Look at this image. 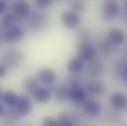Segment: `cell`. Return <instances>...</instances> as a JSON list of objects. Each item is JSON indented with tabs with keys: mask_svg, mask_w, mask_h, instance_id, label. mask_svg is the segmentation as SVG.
I'll return each instance as SVG.
<instances>
[{
	"mask_svg": "<svg viewBox=\"0 0 127 126\" xmlns=\"http://www.w3.org/2000/svg\"><path fill=\"white\" fill-rule=\"evenodd\" d=\"M33 3L38 9H45L52 5L53 0H33Z\"/></svg>",
	"mask_w": 127,
	"mask_h": 126,
	"instance_id": "83f0119b",
	"label": "cell"
},
{
	"mask_svg": "<svg viewBox=\"0 0 127 126\" xmlns=\"http://www.w3.org/2000/svg\"><path fill=\"white\" fill-rule=\"evenodd\" d=\"M91 31L89 28L87 27H83L81 28L78 32V36L81 39V41H88L91 38Z\"/></svg>",
	"mask_w": 127,
	"mask_h": 126,
	"instance_id": "484cf974",
	"label": "cell"
},
{
	"mask_svg": "<svg viewBox=\"0 0 127 126\" xmlns=\"http://www.w3.org/2000/svg\"><path fill=\"white\" fill-rule=\"evenodd\" d=\"M6 1H7V0H6ZM10 1H11V0H10Z\"/></svg>",
	"mask_w": 127,
	"mask_h": 126,
	"instance_id": "8d00e7d4",
	"label": "cell"
},
{
	"mask_svg": "<svg viewBox=\"0 0 127 126\" xmlns=\"http://www.w3.org/2000/svg\"><path fill=\"white\" fill-rule=\"evenodd\" d=\"M42 125H44V126H59V123H58V120L54 119L53 117L47 116V117H45V118L42 120Z\"/></svg>",
	"mask_w": 127,
	"mask_h": 126,
	"instance_id": "f1b7e54d",
	"label": "cell"
},
{
	"mask_svg": "<svg viewBox=\"0 0 127 126\" xmlns=\"http://www.w3.org/2000/svg\"><path fill=\"white\" fill-rule=\"evenodd\" d=\"M6 111H7V106L2 101H0V117H3L6 113Z\"/></svg>",
	"mask_w": 127,
	"mask_h": 126,
	"instance_id": "1f68e13d",
	"label": "cell"
},
{
	"mask_svg": "<svg viewBox=\"0 0 127 126\" xmlns=\"http://www.w3.org/2000/svg\"><path fill=\"white\" fill-rule=\"evenodd\" d=\"M103 70H104L103 63L96 59L87 61V65L85 67L86 75L90 78H97L101 76L103 73Z\"/></svg>",
	"mask_w": 127,
	"mask_h": 126,
	"instance_id": "9c48e42d",
	"label": "cell"
},
{
	"mask_svg": "<svg viewBox=\"0 0 127 126\" xmlns=\"http://www.w3.org/2000/svg\"><path fill=\"white\" fill-rule=\"evenodd\" d=\"M58 123L59 126H75L80 123L79 116L70 112H62L58 115Z\"/></svg>",
	"mask_w": 127,
	"mask_h": 126,
	"instance_id": "d6986e66",
	"label": "cell"
},
{
	"mask_svg": "<svg viewBox=\"0 0 127 126\" xmlns=\"http://www.w3.org/2000/svg\"><path fill=\"white\" fill-rule=\"evenodd\" d=\"M47 18L41 12H31L26 19V24L31 32H39L47 25Z\"/></svg>",
	"mask_w": 127,
	"mask_h": 126,
	"instance_id": "3957f363",
	"label": "cell"
},
{
	"mask_svg": "<svg viewBox=\"0 0 127 126\" xmlns=\"http://www.w3.org/2000/svg\"><path fill=\"white\" fill-rule=\"evenodd\" d=\"M8 7V4H7V1L6 0H0V15L3 14L6 9Z\"/></svg>",
	"mask_w": 127,
	"mask_h": 126,
	"instance_id": "4dcf8cb0",
	"label": "cell"
},
{
	"mask_svg": "<svg viewBox=\"0 0 127 126\" xmlns=\"http://www.w3.org/2000/svg\"><path fill=\"white\" fill-rule=\"evenodd\" d=\"M121 72H122V76H123V78L127 81V65H125V66L122 68Z\"/></svg>",
	"mask_w": 127,
	"mask_h": 126,
	"instance_id": "d6a6232c",
	"label": "cell"
},
{
	"mask_svg": "<svg viewBox=\"0 0 127 126\" xmlns=\"http://www.w3.org/2000/svg\"><path fill=\"white\" fill-rule=\"evenodd\" d=\"M106 38L114 45H121L125 41V34L120 29L112 28L107 32Z\"/></svg>",
	"mask_w": 127,
	"mask_h": 126,
	"instance_id": "ac0fdd59",
	"label": "cell"
},
{
	"mask_svg": "<svg viewBox=\"0 0 127 126\" xmlns=\"http://www.w3.org/2000/svg\"><path fill=\"white\" fill-rule=\"evenodd\" d=\"M124 12H125V15L127 16V0H124Z\"/></svg>",
	"mask_w": 127,
	"mask_h": 126,
	"instance_id": "836d02e7",
	"label": "cell"
},
{
	"mask_svg": "<svg viewBox=\"0 0 127 126\" xmlns=\"http://www.w3.org/2000/svg\"><path fill=\"white\" fill-rule=\"evenodd\" d=\"M2 93H3V92H2V89L0 88V99H1V95H2Z\"/></svg>",
	"mask_w": 127,
	"mask_h": 126,
	"instance_id": "e575fe53",
	"label": "cell"
},
{
	"mask_svg": "<svg viewBox=\"0 0 127 126\" xmlns=\"http://www.w3.org/2000/svg\"><path fill=\"white\" fill-rule=\"evenodd\" d=\"M7 73H8V67L5 64L0 62V80H2L3 78H5L6 75H7Z\"/></svg>",
	"mask_w": 127,
	"mask_h": 126,
	"instance_id": "f546056e",
	"label": "cell"
},
{
	"mask_svg": "<svg viewBox=\"0 0 127 126\" xmlns=\"http://www.w3.org/2000/svg\"><path fill=\"white\" fill-rule=\"evenodd\" d=\"M101 104L98 100L94 98H87L82 103V110L85 114H87L90 117H97L101 113Z\"/></svg>",
	"mask_w": 127,
	"mask_h": 126,
	"instance_id": "52a82bcc",
	"label": "cell"
},
{
	"mask_svg": "<svg viewBox=\"0 0 127 126\" xmlns=\"http://www.w3.org/2000/svg\"><path fill=\"white\" fill-rule=\"evenodd\" d=\"M71 8L74 12L79 14V13H82L86 10L87 4H86L85 0H73L71 3Z\"/></svg>",
	"mask_w": 127,
	"mask_h": 126,
	"instance_id": "d4e9b609",
	"label": "cell"
},
{
	"mask_svg": "<svg viewBox=\"0 0 127 126\" xmlns=\"http://www.w3.org/2000/svg\"><path fill=\"white\" fill-rule=\"evenodd\" d=\"M10 10L19 22L26 21L31 13V5L28 0H11Z\"/></svg>",
	"mask_w": 127,
	"mask_h": 126,
	"instance_id": "6da1fadb",
	"label": "cell"
},
{
	"mask_svg": "<svg viewBox=\"0 0 127 126\" xmlns=\"http://www.w3.org/2000/svg\"><path fill=\"white\" fill-rule=\"evenodd\" d=\"M85 90L88 95H92V96H101L105 93V87L103 86V84L95 80L90 81L86 85Z\"/></svg>",
	"mask_w": 127,
	"mask_h": 126,
	"instance_id": "5bb4252c",
	"label": "cell"
},
{
	"mask_svg": "<svg viewBox=\"0 0 127 126\" xmlns=\"http://www.w3.org/2000/svg\"><path fill=\"white\" fill-rule=\"evenodd\" d=\"M77 54L84 61H90L95 59L97 56V50L95 46L88 41H81L77 47Z\"/></svg>",
	"mask_w": 127,
	"mask_h": 126,
	"instance_id": "5b68a950",
	"label": "cell"
},
{
	"mask_svg": "<svg viewBox=\"0 0 127 126\" xmlns=\"http://www.w3.org/2000/svg\"><path fill=\"white\" fill-rule=\"evenodd\" d=\"M21 118V114L17 111L16 108H10L6 111L5 115L3 116V123L7 125H12L18 122Z\"/></svg>",
	"mask_w": 127,
	"mask_h": 126,
	"instance_id": "603a6c76",
	"label": "cell"
},
{
	"mask_svg": "<svg viewBox=\"0 0 127 126\" xmlns=\"http://www.w3.org/2000/svg\"><path fill=\"white\" fill-rule=\"evenodd\" d=\"M0 34H1V29H0ZM0 40H1V38H0Z\"/></svg>",
	"mask_w": 127,
	"mask_h": 126,
	"instance_id": "d590c367",
	"label": "cell"
},
{
	"mask_svg": "<svg viewBox=\"0 0 127 126\" xmlns=\"http://www.w3.org/2000/svg\"><path fill=\"white\" fill-rule=\"evenodd\" d=\"M38 87V80L34 77H28L23 82V88L27 93L32 94Z\"/></svg>",
	"mask_w": 127,
	"mask_h": 126,
	"instance_id": "cb8c5ba5",
	"label": "cell"
},
{
	"mask_svg": "<svg viewBox=\"0 0 127 126\" xmlns=\"http://www.w3.org/2000/svg\"><path fill=\"white\" fill-rule=\"evenodd\" d=\"M98 49H99V52L104 55V56H109V55H112L115 51V46L113 43H111L107 38L105 39H101L99 42H98Z\"/></svg>",
	"mask_w": 127,
	"mask_h": 126,
	"instance_id": "44dd1931",
	"label": "cell"
},
{
	"mask_svg": "<svg viewBox=\"0 0 127 126\" xmlns=\"http://www.w3.org/2000/svg\"><path fill=\"white\" fill-rule=\"evenodd\" d=\"M18 22L19 21L17 20V18L11 12L3 14L1 19H0V29L5 30V29H8V28H11L14 25H16Z\"/></svg>",
	"mask_w": 127,
	"mask_h": 126,
	"instance_id": "7402d4cb",
	"label": "cell"
},
{
	"mask_svg": "<svg viewBox=\"0 0 127 126\" xmlns=\"http://www.w3.org/2000/svg\"><path fill=\"white\" fill-rule=\"evenodd\" d=\"M88 98V94L84 88L81 86H76L70 88V94L69 99L76 103V104H82L86 99Z\"/></svg>",
	"mask_w": 127,
	"mask_h": 126,
	"instance_id": "7c38bea8",
	"label": "cell"
},
{
	"mask_svg": "<svg viewBox=\"0 0 127 126\" xmlns=\"http://www.w3.org/2000/svg\"><path fill=\"white\" fill-rule=\"evenodd\" d=\"M32 97L37 103L44 104L49 101L51 97V91L46 87H37L32 93Z\"/></svg>",
	"mask_w": 127,
	"mask_h": 126,
	"instance_id": "9a60e30c",
	"label": "cell"
},
{
	"mask_svg": "<svg viewBox=\"0 0 127 126\" xmlns=\"http://www.w3.org/2000/svg\"><path fill=\"white\" fill-rule=\"evenodd\" d=\"M120 13V6L117 0H103L101 6V18L104 21L115 19Z\"/></svg>",
	"mask_w": 127,
	"mask_h": 126,
	"instance_id": "277c9868",
	"label": "cell"
},
{
	"mask_svg": "<svg viewBox=\"0 0 127 126\" xmlns=\"http://www.w3.org/2000/svg\"><path fill=\"white\" fill-rule=\"evenodd\" d=\"M84 68V60L79 56H74L67 62V70L70 74H80Z\"/></svg>",
	"mask_w": 127,
	"mask_h": 126,
	"instance_id": "2e32d148",
	"label": "cell"
},
{
	"mask_svg": "<svg viewBox=\"0 0 127 126\" xmlns=\"http://www.w3.org/2000/svg\"><path fill=\"white\" fill-rule=\"evenodd\" d=\"M37 78L41 84L46 87H51L56 82V73L50 68H44L37 74Z\"/></svg>",
	"mask_w": 127,
	"mask_h": 126,
	"instance_id": "8fae6325",
	"label": "cell"
},
{
	"mask_svg": "<svg viewBox=\"0 0 127 126\" xmlns=\"http://www.w3.org/2000/svg\"><path fill=\"white\" fill-rule=\"evenodd\" d=\"M24 59L23 53L18 49H9L7 50L3 56L1 57V62L9 67H17L19 66Z\"/></svg>",
	"mask_w": 127,
	"mask_h": 126,
	"instance_id": "8992f818",
	"label": "cell"
},
{
	"mask_svg": "<svg viewBox=\"0 0 127 126\" xmlns=\"http://www.w3.org/2000/svg\"><path fill=\"white\" fill-rule=\"evenodd\" d=\"M25 34H26V31L24 30V28L22 26L16 24L11 28L1 30L0 38L4 42L13 43V42H18V41L22 40L24 38Z\"/></svg>",
	"mask_w": 127,
	"mask_h": 126,
	"instance_id": "7a4b0ae2",
	"label": "cell"
},
{
	"mask_svg": "<svg viewBox=\"0 0 127 126\" xmlns=\"http://www.w3.org/2000/svg\"><path fill=\"white\" fill-rule=\"evenodd\" d=\"M53 94L56 98V100L60 102H65L69 100V94H70V87L68 85L60 84L57 87L54 88Z\"/></svg>",
	"mask_w": 127,
	"mask_h": 126,
	"instance_id": "ffe728a7",
	"label": "cell"
},
{
	"mask_svg": "<svg viewBox=\"0 0 127 126\" xmlns=\"http://www.w3.org/2000/svg\"><path fill=\"white\" fill-rule=\"evenodd\" d=\"M61 23L67 29H76L81 23V18L78 13L72 11H65L61 14Z\"/></svg>",
	"mask_w": 127,
	"mask_h": 126,
	"instance_id": "ba28073f",
	"label": "cell"
},
{
	"mask_svg": "<svg viewBox=\"0 0 127 126\" xmlns=\"http://www.w3.org/2000/svg\"><path fill=\"white\" fill-rule=\"evenodd\" d=\"M110 103L116 110H127V95L120 92L113 93L110 96Z\"/></svg>",
	"mask_w": 127,
	"mask_h": 126,
	"instance_id": "4fadbf2b",
	"label": "cell"
},
{
	"mask_svg": "<svg viewBox=\"0 0 127 126\" xmlns=\"http://www.w3.org/2000/svg\"><path fill=\"white\" fill-rule=\"evenodd\" d=\"M78 74H71V76L68 78V86L70 88L76 87V86H81V78L77 76Z\"/></svg>",
	"mask_w": 127,
	"mask_h": 126,
	"instance_id": "4316f807",
	"label": "cell"
},
{
	"mask_svg": "<svg viewBox=\"0 0 127 126\" xmlns=\"http://www.w3.org/2000/svg\"><path fill=\"white\" fill-rule=\"evenodd\" d=\"M19 100V95L12 90H7L2 93L1 101L9 108H15Z\"/></svg>",
	"mask_w": 127,
	"mask_h": 126,
	"instance_id": "e0dca14e",
	"label": "cell"
},
{
	"mask_svg": "<svg viewBox=\"0 0 127 126\" xmlns=\"http://www.w3.org/2000/svg\"><path fill=\"white\" fill-rule=\"evenodd\" d=\"M15 108L21 114V116H28L32 110V101L31 97L26 94L20 95Z\"/></svg>",
	"mask_w": 127,
	"mask_h": 126,
	"instance_id": "30bf717a",
	"label": "cell"
}]
</instances>
